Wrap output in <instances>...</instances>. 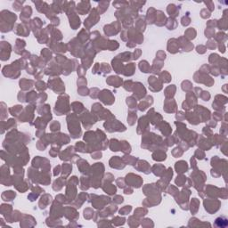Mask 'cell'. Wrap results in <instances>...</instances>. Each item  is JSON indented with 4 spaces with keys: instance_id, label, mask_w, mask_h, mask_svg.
<instances>
[{
    "instance_id": "cell-1",
    "label": "cell",
    "mask_w": 228,
    "mask_h": 228,
    "mask_svg": "<svg viewBox=\"0 0 228 228\" xmlns=\"http://www.w3.org/2000/svg\"><path fill=\"white\" fill-rule=\"evenodd\" d=\"M0 16H1V23H7L9 25V23L11 25H13V23L16 21V15L7 11V10H4L0 14Z\"/></svg>"
},
{
    "instance_id": "cell-2",
    "label": "cell",
    "mask_w": 228,
    "mask_h": 228,
    "mask_svg": "<svg viewBox=\"0 0 228 228\" xmlns=\"http://www.w3.org/2000/svg\"><path fill=\"white\" fill-rule=\"evenodd\" d=\"M100 16H99V13L97 12V9H93L91 11V14H90V16L87 18L86 21H85V25L86 27H90L94 24H95L97 23V21L99 20Z\"/></svg>"
},
{
    "instance_id": "cell-3",
    "label": "cell",
    "mask_w": 228,
    "mask_h": 228,
    "mask_svg": "<svg viewBox=\"0 0 228 228\" xmlns=\"http://www.w3.org/2000/svg\"><path fill=\"white\" fill-rule=\"evenodd\" d=\"M91 7V4L89 1H81L77 6V11L80 15H86Z\"/></svg>"
},
{
    "instance_id": "cell-4",
    "label": "cell",
    "mask_w": 228,
    "mask_h": 228,
    "mask_svg": "<svg viewBox=\"0 0 228 228\" xmlns=\"http://www.w3.org/2000/svg\"><path fill=\"white\" fill-rule=\"evenodd\" d=\"M33 3L36 5L37 9L40 13H46L47 11V9L50 7V6L47 3L43 2V1H33Z\"/></svg>"
},
{
    "instance_id": "cell-5",
    "label": "cell",
    "mask_w": 228,
    "mask_h": 228,
    "mask_svg": "<svg viewBox=\"0 0 228 228\" xmlns=\"http://www.w3.org/2000/svg\"><path fill=\"white\" fill-rule=\"evenodd\" d=\"M31 14H32V10L30 6L23 7V9L22 10V14H21V20L25 21V20L29 19L30 17Z\"/></svg>"
},
{
    "instance_id": "cell-6",
    "label": "cell",
    "mask_w": 228,
    "mask_h": 228,
    "mask_svg": "<svg viewBox=\"0 0 228 228\" xmlns=\"http://www.w3.org/2000/svg\"><path fill=\"white\" fill-rule=\"evenodd\" d=\"M178 7H176L174 4H169L168 6V9L167 10H168V13L169 14V15L171 16V18L176 17L178 15Z\"/></svg>"
},
{
    "instance_id": "cell-7",
    "label": "cell",
    "mask_w": 228,
    "mask_h": 228,
    "mask_svg": "<svg viewBox=\"0 0 228 228\" xmlns=\"http://www.w3.org/2000/svg\"><path fill=\"white\" fill-rule=\"evenodd\" d=\"M166 21V16L161 11H156V24L159 26H161L164 24Z\"/></svg>"
},
{
    "instance_id": "cell-8",
    "label": "cell",
    "mask_w": 228,
    "mask_h": 228,
    "mask_svg": "<svg viewBox=\"0 0 228 228\" xmlns=\"http://www.w3.org/2000/svg\"><path fill=\"white\" fill-rule=\"evenodd\" d=\"M145 1H130L129 2V6L130 7H132L134 10H137L140 9L141 7H143L144 5H145Z\"/></svg>"
},
{
    "instance_id": "cell-9",
    "label": "cell",
    "mask_w": 228,
    "mask_h": 228,
    "mask_svg": "<svg viewBox=\"0 0 228 228\" xmlns=\"http://www.w3.org/2000/svg\"><path fill=\"white\" fill-rule=\"evenodd\" d=\"M112 5H113L114 7H116V8L124 9V8H127V7H129V2H128V1H115V2H113Z\"/></svg>"
},
{
    "instance_id": "cell-10",
    "label": "cell",
    "mask_w": 228,
    "mask_h": 228,
    "mask_svg": "<svg viewBox=\"0 0 228 228\" xmlns=\"http://www.w3.org/2000/svg\"><path fill=\"white\" fill-rule=\"evenodd\" d=\"M156 17V10L152 7H151L147 12V21L149 23H153V18Z\"/></svg>"
},
{
    "instance_id": "cell-11",
    "label": "cell",
    "mask_w": 228,
    "mask_h": 228,
    "mask_svg": "<svg viewBox=\"0 0 228 228\" xmlns=\"http://www.w3.org/2000/svg\"><path fill=\"white\" fill-rule=\"evenodd\" d=\"M109 5H110V2L109 1H102V2H100L99 3V5H98V10H99V13L100 14H102V13H104L106 10H107V8L109 7Z\"/></svg>"
},
{
    "instance_id": "cell-12",
    "label": "cell",
    "mask_w": 228,
    "mask_h": 228,
    "mask_svg": "<svg viewBox=\"0 0 228 228\" xmlns=\"http://www.w3.org/2000/svg\"><path fill=\"white\" fill-rule=\"evenodd\" d=\"M24 4V1H15L14 4H13V7H14V9L15 10V11H21V10H23V5Z\"/></svg>"
},
{
    "instance_id": "cell-13",
    "label": "cell",
    "mask_w": 228,
    "mask_h": 228,
    "mask_svg": "<svg viewBox=\"0 0 228 228\" xmlns=\"http://www.w3.org/2000/svg\"><path fill=\"white\" fill-rule=\"evenodd\" d=\"M200 15H201L202 18H208L210 16V12H208L207 9H203V10H201Z\"/></svg>"
},
{
    "instance_id": "cell-14",
    "label": "cell",
    "mask_w": 228,
    "mask_h": 228,
    "mask_svg": "<svg viewBox=\"0 0 228 228\" xmlns=\"http://www.w3.org/2000/svg\"><path fill=\"white\" fill-rule=\"evenodd\" d=\"M190 18L188 17V16H184L183 18H182V24L184 25V26H185V25H188L189 23H190Z\"/></svg>"
},
{
    "instance_id": "cell-15",
    "label": "cell",
    "mask_w": 228,
    "mask_h": 228,
    "mask_svg": "<svg viewBox=\"0 0 228 228\" xmlns=\"http://www.w3.org/2000/svg\"><path fill=\"white\" fill-rule=\"evenodd\" d=\"M205 5L207 6V7H208V8L210 9V11H213V9H214V4H213V2L208 1V2H205Z\"/></svg>"
}]
</instances>
